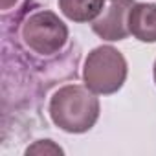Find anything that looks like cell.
<instances>
[{
  "label": "cell",
  "instance_id": "6da1fadb",
  "mask_svg": "<svg viewBox=\"0 0 156 156\" xmlns=\"http://www.w3.org/2000/svg\"><path fill=\"white\" fill-rule=\"evenodd\" d=\"M48 112L53 125L61 130L83 134L99 119V99L88 87L66 85L51 96Z\"/></svg>",
  "mask_w": 156,
  "mask_h": 156
},
{
  "label": "cell",
  "instance_id": "7a4b0ae2",
  "mask_svg": "<svg viewBox=\"0 0 156 156\" xmlns=\"http://www.w3.org/2000/svg\"><path fill=\"white\" fill-rule=\"evenodd\" d=\"M127 61L119 50L114 46H98L94 48L83 66V81L94 94L110 96L121 90L127 79Z\"/></svg>",
  "mask_w": 156,
  "mask_h": 156
},
{
  "label": "cell",
  "instance_id": "3957f363",
  "mask_svg": "<svg viewBox=\"0 0 156 156\" xmlns=\"http://www.w3.org/2000/svg\"><path fill=\"white\" fill-rule=\"evenodd\" d=\"M20 37L24 44L39 55H53L61 51L68 41L66 24L50 9H39L20 26Z\"/></svg>",
  "mask_w": 156,
  "mask_h": 156
},
{
  "label": "cell",
  "instance_id": "277c9868",
  "mask_svg": "<svg viewBox=\"0 0 156 156\" xmlns=\"http://www.w3.org/2000/svg\"><path fill=\"white\" fill-rule=\"evenodd\" d=\"M136 2L134 0H105L99 17L92 22L94 33L108 42L125 41L129 31V13Z\"/></svg>",
  "mask_w": 156,
  "mask_h": 156
},
{
  "label": "cell",
  "instance_id": "5b68a950",
  "mask_svg": "<svg viewBox=\"0 0 156 156\" xmlns=\"http://www.w3.org/2000/svg\"><path fill=\"white\" fill-rule=\"evenodd\" d=\"M129 31L140 42H156V4L136 2L129 13Z\"/></svg>",
  "mask_w": 156,
  "mask_h": 156
},
{
  "label": "cell",
  "instance_id": "8992f818",
  "mask_svg": "<svg viewBox=\"0 0 156 156\" xmlns=\"http://www.w3.org/2000/svg\"><path fill=\"white\" fill-rule=\"evenodd\" d=\"M57 2L61 13L68 20L79 24L94 22L105 6V0H57Z\"/></svg>",
  "mask_w": 156,
  "mask_h": 156
},
{
  "label": "cell",
  "instance_id": "52a82bcc",
  "mask_svg": "<svg viewBox=\"0 0 156 156\" xmlns=\"http://www.w3.org/2000/svg\"><path fill=\"white\" fill-rule=\"evenodd\" d=\"M64 151L55 145L51 140H39L31 147L26 149V154H62Z\"/></svg>",
  "mask_w": 156,
  "mask_h": 156
},
{
  "label": "cell",
  "instance_id": "ba28073f",
  "mask_svg": "<svg viewBox=\"0 0 156 156\" xmlns=\"http://www.w3.org/2000/svg\"><path fill=\"white\" fill-rule=\"evenodd\" d=\"M17 0H2V9H9V6H13Z\"/></svg>",
  "mask_w": 156,
  "mask_h": 156
},
{
  "label": "cell",
  "instance_id": "9c48e42d",
  "mask_svg": "<svg viewBox=\"0 0 156 156\" xmlns=\"http://www.w3.org/2000/svg\"><path fill=\"white\" fill-rule=\"evenodd\" d=\"M152 75H154V83H156V61H154V68H152Z\"/></svg>",
  "mask_w": 156,
  "mask_h": 156
}]
</instances>
